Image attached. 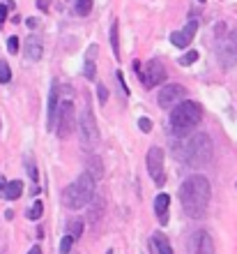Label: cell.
Wrapping results in <instances>:
<instances>
[{
    "label": "cell",
    "instance_id": "1",
    "mask_svg": "<svg viewBox=\"0 0 237 254\" xmlns=\"http://www.w3.org/2000/svg\"><path fill=\"white\" fill-rule=\"evenodd\" d=\"M210 196L212 188L205 176H189L180 185V203L191 220H203L205 213H207V206H210Z\"/></svg>",
    "mask_w": 237,
    "mask_h": 254
},
{
    "label": "cell",
    "instance_id": "2",
    "mask_svg": "<svg viewBox=\"0 0 237 254\" xmlns=\"http://www.w3.org/2000/svg\"><path fill=\"white\" fill-rule=\"evenodd\" d=\"M203 121V107L198 102L185 100L171 111V132L175 136H189Z\"/></svg>",
    "mask_w": 237,
    "mask_h": 254
},
{
    "label": "cell",
    "instance_id": "3",
    "mask_svg": "<svg viewBox=\"0 0 237 254\" xmlns=\"http://www.w3.org/2000/svg\"><path fill=\"white\" fill-rule=\"evenodd\" d=\"M95 196V178L90 174H81L74 183H69L62 192V203L69 210H81L86 208Z\"/></svg>",
    "mask_w": 237,
    "mask_h": 254
},
{
    "label": "cell",
    "instance_id": "4",
    "mask_svg": "<svg viewBox=\"0 0 237 254\" xmlns=\"http://www.w3.org/2000/svg\"><path fill=\"white\" fill-rule=\"evenodd\" d=\"M182 160L189 167H205L212 160V139L207 134H193L182 148Z\"/></svg>",
    "mask_w": 237,
    "mask_h": 254
},
{
    "label": "cell",
    "instance_id": "5",
    "mask_svg": "<svg viewBox=\"0 0 237 254\" xmlns=\"http://www.w3.org/2000/svg\"><path fill=\"white\" fill-rule=\"evenodd\" d=\"M79 136H81V143H83L86 150H93L99 141V127H97V121H95L90 102L83 107V111H81V116H79Z\"/></svg>",
    "mask_w": 237,
    "mask_h": 254
},
{
    "label": "cell",
    "instance_id": "6",
    "mask_svg": "<svg viewBox=\"0 0 237 254\" xmlns=\"http://www.w3.org/2000/svg\"><path fill=\"white\" fill-rule=\"evenodd\" d=\"M74 129H76V109H74V104L69 100L60 102L55 132H58L60 139H67V136H72V134H74Z\"/></svg>",
    "mask_w": 237,
    "mask_h": 254
},
{
    "label": "cell",
    "instance_id": "7",
    "mask_svg": "<svg viewBox=\"0 0 237 254\" xmlns=\"http://www.w3.org/2000/svg\"><path fill=\"white\" fill-rule=\"evenodd\" d=\"M145 162H147V174L152 176V183L157 185V188H161V185H166V169H164V150L159 146H152L150 150H147V157H145Z\"/></svg>",
    "mask_w": 237,
    "mask_h": 254
},
{
    "label": "cell",
    "instance_id": "8",
    "mask_svg": "<svg viewBox=\"0 0 237 254\" xmlns=\"http://www.w3.org/2000/svg\"><path fill=\"white\" fill-rule=\"evenodd\" d=\"M217 58L221 67H235L237 65V30L221 37L217 44Z\"/></svg>",
    "mask_w": 237,
    "mask_h": 254
},
{
    "label": "cell",
    "instance_id": "9",
    "mask_svg": "<svg viewBox=\"0 0 237 254\" xmlns=\"http://www.w3.org/2000/svg\"><path fill=\"white\" fill-rule=\"evenodd\" d=\"M185 86L182 83H166L159 90V107L161 109H175L180 102H185Z\"/></svg>",
    "mask_w": 237,
    "mask_h": 254
},
{
    "label": "cell",
    "instance_id": "10",
    "mask_svg": "<svg viewBox=\"0 0 237 254\" xmlns=\"http://www.w3.org/2000/svg\"><path fill=\"white\" fill-rule=\"evenodd\" d=\"M189 254H214V241L207 231H193L187 245Z\"/></svg>",
    "mask_w": 237,
    "mask_h": 254
},
{
    "label": "cell",
    "instance_id": "11",
    "mask_svg": "<svg viewBox=\"0 0 237 254\" xmlns=\"http://www.w3.org/2000/svg\"><path fill=\"white\" fill-rule=\"evenodd\" d=\"M141 79H143V83L147 88L159 86V83L166 79V69H164V65H161V61L152 58V61L145 63V69L141 72Z\"/></svg>",
    "mask_w": 237,
    "mask_h": 254
},
{
    "label": "cell",
    "instance_id": "12",
    "mask_svg": "<svg viewBox=\"0 0 237 254\" xmlns=\"http://www.w3.org/2000/svg\"><path fill=\"white\" fill-rule=\"evenodd\" d=\"M196 33H198V21L191 19L189 23L182 28V30L171 33V44H173V47H178V49H187L191 44V40L196 37Z\"/></svg>",
    "mask_w": 237,
    "mask_h": 254
},
{
    "label": "cell",
    "instance_id": "13",
    "mask_svg": "<svg viewBox=\"0 0 237 254\" xmlns=\"http://www.w3.org/2000/svg\"><path fill=\"white\" fill-rule=\"evenodd\" d=\"M23 54H26L28 61H40L42 54H44V47H42V40L37 35H28L26 42H23Z\"/></svg>",
    "mask_w": 237,
    "mask_h": 254
},
{
    "label": "cell",
    "instance_id": "14",
    "mask_svg": "<svg viewBox=\"0 0 237 254\" xmlns=\"http://www.w3.org/2000/svg\"><path fill=\"white\" fill-rule=\"evenodd\" d=\"M58 83H53L51 93H48V118H47V125L48 129H55V123H58Z\"/></svg>",
    "mask_w": 237,
    "mask_h": 254
},
{
    "label": "cell",
    "instance_id": "15",
    "mask_svg": "<svg viewBox=\"0 0 237 254\" xmlns=\"http://www.w3.org/2000/svg\"><path fill=\"white\" fill-rule=\"evenodd\" d=\"M168 206H171V196L168 194H159L157 199H154V213H157L159 222L161 224H166V213H168Z\"/></svg>",
    "mask_w": 237,
    "mask_h": 254
},
{
    "label": "cell",
    "instance_id": "16",
    "mask_svg": "<svg viewBox=\"0 0 237 254\" xmlns=\"http://www.w3.org/2000/svg\"><path fill=\"white\" fill-rule=\"evenodd\" d=\"M150 245L154 250H157L159 254H173V248H171V241L166 238L161 231H157V234H152V241H150Z\"/></svg>",
    "mask_w": 237,
    "mask_h": 254
},
{
    "label": "cell",
    "instance_id": "17",
    "mask_svg": "<svg viewBox=\"0 0 237 254\" xmlns=\"http://www.w3.org/2000/svg\"><path fill=\"white\" fill-rule=\"evenodd\" d=\"M95 56H97V44H93V47L88 49V54H86V67H83V72H86V79L95 81L97 79V67H95Z\"/></svg>",
    "mask_w": 237,
    "mask_h": 254
},
{
    "label": "cell",
    "instance_id": "18",
    "mask_svg": "<svg viewBox=\"0 0 237 254\" xmlns=\"http://www.w3.org/2000/svg\"><path fill=\"white\" fill-rule=\"evenodd\" d=\"M2 194H5V199L16 201L21 194H23V183H21V181H9V183H5V190H2Z\"/></svg>",
    "mask_w": 237,
    "mask_h": 254
},
{
    "label": "cell",
    "instance_id": "19",
    "mask_svg": "<svg viewBox=\"0 0 237 254\" xmlns=\"http://www.w3.org/2000/svg\"><path fill=\"white\" fill-rule=\"evenodd\" d=\"M42 213H44V201H42V199H35L33 206L28 208V220H40Z\"/></svg>",
    "mask_w": 237,
    "mask_h": 254
},
{
    "label": "cell",
    "instance_id": "20",
    "mask_svg": "<svg viewBox=\"0 0 237 254\" xmlns=\"http://www.w3.org/2000/svg\"><path fill=\"white\" fill-rule=\"evenodd\" d=\"M111 49H113V56L120 58V44H118V21L111 26Z\"/></svg>",
    "mask_w": 237,
    "mask_h": 254
},
{
    "label": "cell",
    "instance_id": "21",
    "mask_svg": "<svg viewBox=\"0 0 237 254\" xmlns=\"http://www.w3.org/2000/svg\"><path fill=\"white\" fill-rule=\"evenodd\" d=\"M93 12V0H76V14L79 16H88Z\"/></svg>",
    "mask_w": 237,
    "mask_h": 254
},
{
    "label": "cell",
    "instance_id": "22",
    "mask_svg": "<svg viewBox=\"0 0 237 254\" xmlns=\"http://www.w3.org/2000/svg\"><path fill=\"white\" fill-rule=\"evenodd\" d=\"M67 234L74 236V238H79V236L83 234V222H81V220L69 222V224H67Z\"/></svg>",
    "mask_w": 237,
    "mask_h": 254
},
{
    "label": "cell",
    "instance_id": "23",
    "mask_svg": "<svg viewBox=\"0 0 237 254\" xmlns=\"http://www.w3.org/2000/svg\"><path fill=\"white\" fill-rule=\"evenodd\" d=\"M9 79H12V69L5 61H0V83H9Z\"/></svg>",
    "mask_w": 237,
    "mask_h": 254
},
{
    "label": "cell",
    "instance_id": "24",
    "mask_svg": "<svg viewBox=\"0 0 237 254\" xmlns=\"http://www.w3.org/2000/svg\"><path fill=\"white\" fill-rule=\"evenodd\" d=\"M196 61H198V51H193V49H191L189 54H185L182 58H180V65L187 67V65H193Z\"/></svg>",
    "mask_w": 237,
    "mask_h": 254
},
{
    "label": "cell",
    "instance_id": "25",
    "mask_svg": "<svg viewBox=\"0 0 237 254\" xmlns=\"http://www.w3.org/2000/svg\"><path fill=\"white\" fill-rule=\"evenodd\" d=\"M72 245H74V236H69L67 234L62 241H60V254H69V250H72Z\"/></svg>",
    "mask_w": 237,
    "mask_h": 254
},
{
    "label": "cell",
    "instance_id": "26",
    "mask_svg": "<svg viewBox=\"0 0 237 254\" xmlns=\"http://www.w3.org/2000/svg\"><path fill=\"white\" fill-rule=\"evenodd\" d=\"M139 127L143 129L145 134L152 132V121H150V118H141V121H139Z\"/></svg>",
    "mask_w": 237,
    "mask_h": 254
},
{
    "label": "cell",
    "instance_id": "27",
    "mask_svg": "<svg viewBox=\"0 0 237 254\" xmlns=\"http://www.w3.org/2000/svg\"><path fill=\"white\" fill-rule=\"evenodd\" d=\"M7 47H9V54H16V51H19V37H9V44H7Z\"/></svg>",
    "mask_w": 237,
    "mask_h": 254
},
{
    "label": "cell",
    "instance_id": "28",
    "mask_svg": "<svg viewBox=\"0 0 237 254\" xmlns=\"http://www.w3.org/2000/svg\"><path fill=\"white\" fill-rule=\"evenodd\" d=\"M97 90H99V102H101V104H106V100H108V93H106V88L99 83Z\"/></svg>",
    "mask_w": 237,
    "mask_h": 254
},
{
    "label": "cell",
    "instance_id": "29",
    "mask_svg": "<svg viewBox=\"0 0 237 254\" xmlns=\"http://www.w3.org/2000/svg\"><path fill=\"white\" fill-rule=\"evenodd\" d=\"M48 5H51V0H37V7H40L42 12H47Z\"/></svg>",
    "mask_w": 237,
    "mask_h": 254
},
{
    "label": "cell",
    "instance_id": "30",
    "mask_svg": "<svg viewBox=\"0 0 237 254\" xmlns=\"http://www.w3.org/2000/svg\"><path fill=\"white\" fill-rule=\"evenodd\" d=\"M5 19H7V7L0 5V23H5Z\"/></svg>",
    "mask_w": 237,
    "mask_h": 254
},
{
    "label": "cell",
    "instance_id": "31",
    "mask_svg": "<svg viewBox=\"0 0 237 254\" xmlns=\"http://www.w3.org/2000/svg\"><path fill=\"white\" fill-rule=\"evenodd\" d=\"M28 254H42V248H40V245H35V248H30V252H28Z\"/></svg>",
    "mask_w": 237,
    "mask_h": 254
},
{
    "label": "cell",
    "instance_id": "32",
    "mask_svg": "<svg viewBox=\"0 0 237 254\" xmlns=\"http://www.w3.org/2000/svg\"><path fill=\"white\" fill-rule=\"evenodd\" d=\"M200 2H205V0H200Z\"/></svg>",
    "mask_w": 237,
    "mask_h": 254
}]
</instances>
